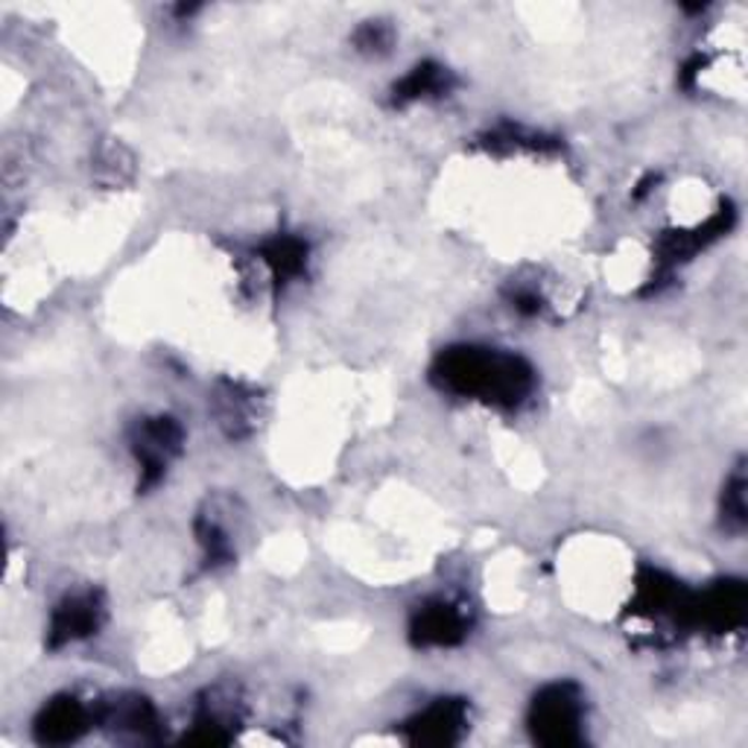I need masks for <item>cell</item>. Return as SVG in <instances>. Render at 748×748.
<instances>
[{"label": "cell", "mask_w": 748, "mask_h": 748, "mask_svg": "<svg viewBox=\"0 0 748 748\" xmlns=\"http://www.w3.org/2000/svg\"><path fill=\"white\" fill-rule=\"evenodd\" d=\"M416 632H419L421 643H454L463 634V617L454 606L439 603L419 617Z\"/></svg>", "instance_id": "7a4b0ae2"}, {"label": "cell", "mask_w": 748, "mask_h": 748, "mask_svg": "<svg viewBox=\"0 0 748 748\" xmlns=\"http://www.w3.org/2000/svg\"><path fill=\"white\" fill-rule=\"evenodd\" d=\"M725 517H728L734 526H743V521H746V506H743V477L725 491Z\"/></svg>", "instance_id": "3957f363"}, {"label": "cell", "mask_w": 748, "mask_h": 748, "mask_svg": "<svg viewBox=\"0 0 748 748\" xmlns=\"http://www.w3.org/2000/svg\"><path fill=\"white\" fill-rule=\"evenodd\" d=\"M580 722V702L568 693V687H552L535 702V728H541L547 743H568Z\"/></svg>", "instance_id": "6da1fadb"}]
</instances>
